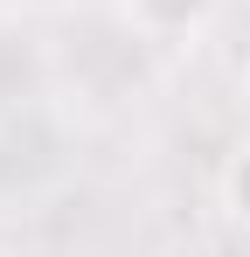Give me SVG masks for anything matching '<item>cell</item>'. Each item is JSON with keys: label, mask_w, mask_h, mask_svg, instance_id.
Wrapping results in <instances>:
<instances>
[{"label": "cell", "mask_w": 250, "mask_h": 257, "mask_svg": "<svg viewBox=\"0 0 250 257\" xmlns=\"http://www.w3.org/2000/svg\"><path fill=\"white\" fill-rule=\"evenodd\" d=\"M215 0H125V14L146 28V35H181V28H195Z\"/></svg>", "instance_id": "cell-1"}, {"label": "cell", "mask_w": 250, "mask_h": 257, "mask_svg": "<svg viewBox=\"0 0 250 257\" xmlns=\"http://www.w3.org/2000/svg\"><path fill=\"white\" fill-rule=\"evenodd\" d=\"M222 209L236 222H250V146H236V160L222 167Z\"/></svg>", "instance_id": "cell-2"}]
</instances>
